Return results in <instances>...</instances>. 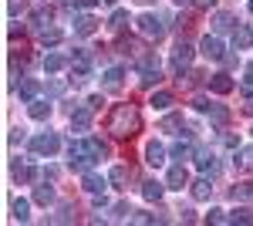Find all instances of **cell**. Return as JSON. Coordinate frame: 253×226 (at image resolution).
<instances>
[{
	"instance_id": "cell-1",
	"label": "cell",
	"mask_w": 253,
	"mask_h": 226,
	"mask_svg": "<svg viewBox=\"0 0 253 226\" xmlns=\"http://www.w3.org/2000/svg\"><path fill=\"white\" fill-rule=\"evenodd\" d=\"M105 129L112 132V138H132V135L142 129V115L132 101H125V105H115L112 112H108V122H105Z\"/></svg>"
},
{
	"instance_id": "cell-12",
	"label": "cell",
	"mask_w": 253,
	"mask_h": 226,
	"mask_svg": "<svg viewBox=\"0 0 253 226\" xmlns=\"http://www.w3.org/2000/svg\"><path fill=\"white\" fill-rule=\"evenodd\" d=\"M145 162H149L152 169L166 166V149H162L159 142H149V145H145Z\"/></svg>"
},
{
	"instance_id": "cell-18",
	"label": "cell",
	"mask_w": 253,
	"mask_h": 226,
	"mask_svg": "<svg viewBox=\"0 0 253 226\" xmlns=\"http://www.w3.org/2000/svg\"><path fill=\"white\" fill-rule=\"evenodd\" d=\"M27 112H31V118H38V122H44V118L51 115V105H47L44 98H34V101H27Z\"/></svg>"
},
{
	"instance_id": "cell-37",
	"label": "cell",
	"mask_w": 253,
	"mask_h": 226,
	"mask_svg": "<svg viewBox=\"0 0 253 226\" xmlns=\"http://www.w3.org/2000/svg\"><path fill=\"white\" fill-rule=\"evenodd\" d=\"M193 108H196V112H210L213 105H210V98H206V94H196V98H193Z\"/></svg>"
},
{
	"instance_id": "cell-48",
	"label": "cell",
	"mask_w": 253,
	"mask_h": 226,
	"mask_svg": "<svg viewBox=\"0 0 253 226\" xmlns=\"http://www.w3.org/2000/svg\"><path fill=\"white\" fill-rule=\"evenodd\" d=\"M108 3H115V0H108Z\"/></svg>"
},
{
	"instance_id": "cell-20",
	"label": "cell",
	"mask_w": 253,
	"mask_h": 226,
	"mask_svg": "<svg viewBox=\"0 0 253 226\" xmlns=\"http://www.w3.org/2000/svg\"><path fill=\"white\" fill-rule=\"evenodd\" d=\"M196 169L199 172H216V155L213 152H196Z\"/></svg>"
},
{
	"instance_id": "cell-41",
	"label": "cell",
	"mask_w": 253,
	"mask_h": 226,
	"mask_svg": "<svg viewBox=\"0 0 253 226\" xmlns=\"http://www.w3.org/2000/svg\"><path fill=\"white\" fill-rule=\"evenodd\" d=\"M88 105H91V108H95V112H98V108L105 105V98H101V94H91V98H88Z\"/></svg>"
},
{
	"instance_id": "cell-36",
	"label": "cell",
	"mask_w": 253,
	"mask_h": 226,
	"mask_svg": "<svg viewBox=\"0 0 253 226\" xmlns=\"http://www.w3.org/2000/svg\"><path fill=\"white\" fill-rule=\"evenodd\" d=\"M210 118H213L216 125H223V122H226V118H230V112H226V108H223V105H213V108H210Z\"/></svg>"
},
{
	"instance_id": "cell-47",
	"label": "cell",
	"mask_w": 253,
	"mask_h": 226,
	"mask_svg": "<svg viewBox=\"0 0 253 226\" xmlns=\"http://www.w3.org/2000/svg\"><path fill=\"white\" fill-rule=\"evenodd\" d=\"M142 3H152V0H142Z\"/></svg>"
},
{
	"instance_id": "cell-11",
	"label": "cell",
	"mask_w": 253,
	"mask_h": 226,
	"mask_svg": "<svg viewBox=\"0 0 253 226\" xmlns=\"http://www.w3.org/2000/svg\"><path fill=\"white\" fill-rule=\"evenodd\" d=\"M210 91H216V94H230V91H233V78L226 75V71L213 75V78H210Z\"/></svg>"
},
{
	"instance_id": "cell-29",
	"label": "cell",
	"mask_w": 253,
	"mask_h": 226,
	"mask_svg": "<svg viewBox=\"0 0 253 226\" xmlns=\"http://www.w3.org/2000/svg\"><path fill=\"white\" fill-rule=\"evenodd\" d=\"M125 24H128V10H115V14L108 17V27H112V31H125Z\"/></svg>"
},
{
	"instance_id": "cell-45",
	"label": "cell",
	"mask_w": 253,
	"mask_h": 226,
	"mask_svg": "<svg viewBox=\"0 0 253 226\" xmlns=\"http://www.w3.org/2000/svg\"><path fill=\"white\" fill-rule=\"evenodd\" d=\"M175 3H179V7H182V3H193V0H175Z\"/></svg>"
},
{
	"instance_id": "cell-5",
	"label": "cell",
	"mask_w": 253,
	"mask_h": 226,
	"mask_svg": "<svg viewBox=\"0 0 253 226\" xmlns=\"http://www.w3.org/2000/svg\"><path fill=\"white\" fill-rule=\"evenodd\" d=\"M189 61H193V44H186V41H179L172 51V71L175 75H182L186 68H189Z\"/></svg>"
},
{
	"instance_id": "cell-24",
	"label": "cell",
	"mask_w": 253,
	"mask_h": 226,
	"mask_svg": "<svg viewBox=\"0 0 253 226\" xmlns=\"http://www.w3.org/2000/svg\"><path fill=\"white\" fill-rule=\"evenodd\" d=\"M31 20H34V27H38V31H44V27H51V20H54V14H51L47 7H38V10L31 14Z\"/></svg>"
},
{
	"instance_id": "cell-9",
	"label": "cell",
	"mask_w": 253,
	"mask_h": 226,
	"mask_svg": "<svg viewBox=\"0 0 253 226\" xmlns=\"http://www.w3.org/2000/svg\"><path fill=\"white\" fill-rule=\"evenodd\" d=\"M240 24L233 20V14L230 10H216V17H213V31L216 34H230V31H236Z\"/></svg>"
},
{
	"instance_id": "cell-15",
	"label": "cell",
	"mask_w": 253,
	"mask_h": 226,
	"mask_svg": "<svg viewBox=\"0 0 253 226\" xmlns=\"http://www.w3.org/2000/svg\"><path fill=\"white\" fill-rule=\"evenodd\" d=\"M68 64H71V61H68L64 54H47L44 57V71H47V75H58V71L68 68Z\"/></svg>"
},
{
	"instance_id": "cell-43",
	"label": "cell",
	"mask_w": 253,
	"mask_h": 226,
	"mask_svg": "<svg viewBox=\"0 0 253 226\" xmlns=\"http://www.w3.org/2000/svg\"><path fill=\"white\" fill-rule=\"evenodd\" d=\"M193 3H196V7H213L216 0H193Z\"/></svg>"
},
{
	"instance_id": "cell-30",
	"label": "cell",
	"mask_w": 253,
	"mask_h": 226,
	"mask_svg": "<svg viewBox=\"0 0 253 226\" xmlns=\"http://www.w3.org/2000/svg\"><path fill=\"white\" fill-rule=\"evenodd\" d=\"M233 199H243V203H253V182H240L233 189Z\"/></svg>"
},
{
	"instance_id": "cell-23",
	"label": "cell",
	"mask_w": 253,
	"mask_h": 226,
	"mask_svg": "<svg viewBox=\"0 0 253 226\" xmlns=\"http://www.w3.org/2000/svg\"><path fill=\"white\" fill-rule=\"evenodd\" d=\"M81 186H84V192L98 196V192L105 189V179H101V176H95V172H84V182H81Z\"/></svg>"
},
{
	"instance_id": "cell-28",
	"label": "cell",
	"mask_w": 253,
	"mask_h": 226,
	"mask_svg": "<svg viewBox=\"0 0 253 226\" xmlns=\"http://www.w3.org/2000/svg\"><path fill=\"white\" fill-rule=\"evenodd\" d=\"M34 203H41V206L54 203V189H51V186H38V189H34Z\"/></svg>"
},
{
	"instance_id": "cell-25",
	"label": "cell",
	"mask_w": 253,
	"mask_h": 226,
	"mask_svg": "<svg viewBox=\"0 0 253 226\" xmlns=\"http://www.w3.org/2000/svg\"><path fill=\"white\" fill-rule=\"evenodd\" d=\"M230 223H240V226H253V209H247V206H236L233 213H230Z\"/></svg>"
},
{
	"instance_id": "cell-21",
	"label": "cell",
	"mask_w": 253,
	"mask_h": 226,
	"mask_svg": "<svg viewBox=\"0 0 253 226\" xmlns=\"http://www.w3.org/2000/svg\"><path fill=\"white\" fill-rule=\"evenodd\" d=\"M233 41H236V51H247V47L253 44V31H250V27H243V24H240V27L233 31Z\"/></svg>"
},
{
	"instance_id": "cell-7",
	"label": "cell",
	"mask_w": 253,
	"mask_h": 226,
	"mask_svg": "<svg viewBox=\"0 0 253 226\" xmlns=\"http://www.w3.org/2000/svg\"><path fill=\"white\" fill-rule=\"evenodd\" d=\"M138 81H142L145 88H156L159 81H162V75H159V61H156V57H145V61H142V78H138Z\"/></svg>"
},
{
	"instance_id": "cell-2",
	"label": "cell",
	"mask_w": 253,
	"mask_h": 226,
	"mask_svg": "<svg viewBox=\"0 0 253 226\" xmlns=\"http://www.w3.org/2000/svg\"><path fill=\"white\" fill-rule=\"evenodd\" d=\"M58 149H61V138L54 132H44V135H34V138H31V152H34V155H47V159H51Z\"/></svg>"
},
{
	"instance_id": "cell-40",
	"label": "cell",
	"mask_w": 253,
	"mask_h": 226,
	"mask_svg": "<svg viewBox=\"0 0 253 226\" xmlns=\"http://www.w3.org/2000/svg\"><path fill=\"white\" fill-rule=\"evenodd\" d=\"M24 10H27V3H24V0H10V14H14V17L24 14Z\"/></svg>"
},
{
	"instance_id": "cell-22",
	"label": "cell",
	"mask_w": 253,
	"mask_h": 226,
	"mask_svg": "<svg viewBox=\"0 0 253 226\" xmlns=\"http://www.w3.org/2000/svg\"><path fill=\"white\" fill-rule=\"evenodd\" d=\"M108 182L115 189H128L125 182H128V169L125 166H112V172H108Z\"/></svg>"
},
{
	"instance_id": "cell-19",
	"label": "cell",
	"mask_w": 253,
	"mask_h": 226,
	"mask_svg": "<svg viewBox=\"0 0 253 226\" xmlns=\"http://www.w3.org/2000/svg\"><path fill=\"white\" fill-rule=\"evenodd\" d=\"M75 31L88 38V34H95V31H98V20L91 17V14H81V17H75Z\"/></svg>"
},
{
	"instance_id": "cell-31",
	"label": "cell",
	"mask_w": 253,
	"mask_h": 226,
	"mask_svg": "<svg viewBox=\"0 0 253 226\" xmlns=\"http://www.w3.org/2000/svg\"><path fill=\"white\" fill-rule=\"evenodd\" d=\"M189 155H193V142H175L172 145V159L182 162V159H189Z\"/></svg>"
},
{
	"instance_id": "cell-46",
	"label": "cell",
	"mask_w": 253,
	"mask_h": 226,
	"mask_svg": "<svg viewBox=\"0 0 253 226\" xmlns=\"http://www.w3.org/2000/svg\"><path fill=\"white\" fill-rule=\"evenodd\" d=\"M250 14H253V0H250Z\"/></svg>"
},
{
	"instance_id": "cell-34",
	"label": "cell",
	"mask_w": 253,
	"mask_h": 226,
	"mask_svg": "<svg viewBox=\"0 0 253 226\" xmlns=\"http://www.w3.org/2000/svg\"><path fill=\"white\" fill-rule=\"evenodd\" d=\"M128 220L132 223H162V216H156V213H132Z\"/></svg>"
},
{
	"instance_id": "cell-32",
	"label": "cell",
	"mask_w": 253,
	"mask_h": 226,
	"mask_svg": "<svg viewBox=\"0 0 253 226\" xmlns=\"http://www.w3.org/2000/svg\"><path fill=\"white\" fill-rule=\"evenodd\" d=\"M175 129H182V118L179 115H166L162 125H159V132H175Z\"/></svg>"
},
{
	"instance_id": "cell-44",
	"label": "cell",
	"mask_w": 253,
	"mask_h": 226,
	"mask_svg": "<svg viewBox=\"0 0 253 226\" xmlns=\"http://www.w3.org/2000/svg\"><path fill=\"white\" fill-rule=\"evenodd\" d=\"M243 112H247V115H253V98H247V105H243Z\"/></svg>"
},
{
	"instance_id": "cell-39",
	"label": "cell",
	"mask_w": 253,
	"mask_h": 226,
	"mask_svg": "<svg viewBox=\"0 0 253 226\" xmlns=\"http://www.w3.org/2000/svg\"><path fill=\"white\" fill-rule=\"evenodd\" d=\"M240 88H243L247 98H253V71H247V78H243V85H240Z\"/></svg>"
},
{
	"instance_id": "cell-14",
	"label": "cell",
	"mask_w": 253,
	"mask_h": 226,
	"mask_svg": "<svg viewBox=\"0 0 253 226\" xmlns=\"http://www.w3.org/2000/svg\"><path fill=\"white\" fill-rule=\"evenodd\" d=\"M166 189H169V186H162V182H156V179H149V182H142V196H145L149 203H159Z\"/></svg>"
},
{
	"instance_id": "cell-4",
	"label": "cell",
	"mask_w": 253,
	"mask_h": 226,
	"mask_svg": "<svg viewBox=\"0 0 253 226\" xmlns=\"http://www.w3.org/2000/svg\"><path fill=\"white\" fill-rule=\"evenodd\" d=\"M199 51L210 57V61H223V57H226V47H223L219 34H206V38H203V44H199Z\"/></svg>"
},
{
	"instance_id": "cell-8",
	"label": "cell",
	"mask_w": 253,
	"mask_h": 226,
	"mask_svg": "<svg viewBox=\"0 0 253 226\" xmlns=\"http://www.w3.org/2000/svg\"><path fill=\"white\" fill-rule=\"evenodd\" d=\"M166 186H169V189H186V186H189V172H186V166H182V162L169 169V176H166Z\"/></svg>"
},
{
	"instance_id": "cell-13",
	"label": "cell",
	"mask_w": 253,
	"mask_h": 226,
	"mask_svg": "<svg viewBox=\"0 0 253 226\" xmlns=\"http://www.w3.org/2000/svg\"><path fill=\"white\" fill-rule=\"evenodd\" d=\"M122 78H125L122 68H108L105 78H101V88H105V91H118V88H122Z\"/></svg>"
},
{
	"instance_id": "cell-35",
	"label": "cell",
	"mask_w": 253,
	"mask_h": 226,
	"mask_svg": "<svg viewBox=\"0 0 253 226\" xmlns=\"http://www.w3.org/2000/svg\"><path fill=\"white\" fill-rule=\"evenodd\" d=\"M41 41H44V44H58L61 31H58V27H44V31H41Z\"/></svg>"
},
{
	"instance_id": "cell-33",
	"label": "cell",
	"mask_w": 253,
	"mask_h": 226,
	"mask_svg": "<svg viewBox=\"0 0 253 226\" xmlns=\"http://www.w3.org/2000/svg\"><path fill=\"white\" fill-rule=\"evenodd\" d=\"M206 223H230V213L226 209H210L206 213Z\"/></svg>"
},
{
	"instance_id": "cell-38",
	"label": "cell",
	"mask_w": 253,
	"mask_h": 226,
	"mask_svg": "<svg viewBox=\"0 0 253 226\" xmlns=\"http://www.w3.org/2000/svg\"><path fill=\"white\" fill-rule=\"evenodd\" d=\"M91 166H95L91 159H71V169H75V172H88Z\"/></svg>"
},
{
	"instance_id": "cell-6",
	"label": "cell",
	"mask_w": 253,
	"mask_h": 226,
	"mask_svg": "<svg viewBox=\"0 0 253 226\" xmlns=\"http://www.w3.org/2000/svg\"><path fill=\"white\" fill-rule=\"evenodd\" d=\"M135 24H138V31H142L145 38H156V41H159L162 34H166V27H162V20H159L156 14H142Z\"/></svg>"
},
{
	"instance_id": "cell-10",
	"label": "cell",
	"mask_w": 253,
	"mask_h": 226,
	"mask_svg": "<svg viewBox=\"0 0 253 226\" xmlns=\"http://www.w3.org/2000/svg\"><path fill=\"white\" fill-rule=\"evenodd\" d=\"M91 112H95L91 105H81V108H75V112H71V129L84 132V129L91 125Z\"/></svg>"
},
{
	"instance_id": "cell-42",
	"label": "cell",
	"mask_w": 253,
	"mask_h": 226,
	"mask_svg": "<svg viewBox=\"0 0 253 226\" xmlns=\"http://www.w3.org/2000/svg\"><path fill=\"white\" fill-rule=\"evenodd\" d=\"M81 10H91V7H98V0H75Z\"/></svg>"
},
{
	"instance_id": "cell-27",
	"label": "cell",
	"mask_w": 253,
	"mask_h": 226,
	"mask_svg": "<svg viewBox=\"0 0 253 226\" xmlns=\"http://www.w3.org/2000/svg\"><path fill=\"white\" fill-rule=\"evenodd\" d=\"M17 94H20V101H34L38 98V81H20Z\"/></svg>"
},
{
	"instance_id": "cell-17",
	"label": "cell",
	"mask_w": 253,
	"mask_h": 226,
	"mask_svg": "<svg viewBox=\"0 0 253 226\" xmlns=\"http://www.w3.org/2000/svg\"><path fill=\"white\" fill-rule=\"evenodd\" d=\"M149 105L156 108V112H166V108H172L175 105V98L169 91H152V98H149Z\"/></svg>"
},
{
	"instance_id": "cell-16",
	"label": "cell",
	"mask_w": 253,
	"mask_h": 226,
	"mask_svg": "<svg viewBox=\"0 0 253 226\" xmlns=\"http://www.w3.org/2000/svg\"><path fill=\"white\" fill-rule=\"evenodd\" d=\"M189 192H193V199L203 203V199H210V196H213V182H210V179H196L193 186H189Z\"/></svg>"
},
{
	"instance_id": "cell-3",
	"label": "cell",
	"mask_w": 253,
	"mask_h": 226,
	"mask_svg": "<svg viewBox=\"0 0 253 226\" xmlns=\"http://www.w3.org/2000/svg\"><path fill=\"white\" fill-rule=\"evenodd\" d=\"M71 75H75V81L91 78V51H75V57H71Z\"/></svg>"
},
{
	"instance_id": "cell-26",
	"label": "cell",
	"mask_w": 253,
	"mask_h": 226,
	"mask_svg": "<svg viewBox=\"0 0 253 226\" xmlns=\"http://www.w3.org/2000/svg\"><path fill=\"white\" fill-rule=\"evenodd\" d=\"M14 220H17V223H27V220H31V203H27V199H14Z\"/></svg>"
}]
</instances>
